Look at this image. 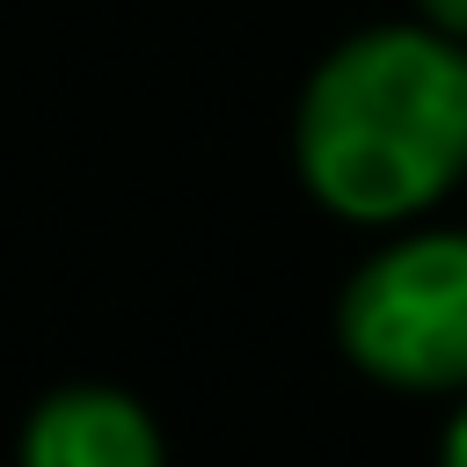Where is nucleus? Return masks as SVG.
Returning a JSON list of instances; mask_svg holds the SVG:
<instances>
[{"mask_svg": "<svg viewBox=\"0 0 467 467\" xmlns=\"http://www.w3.org/2000/svg\"><path fill=\"white\" fill-rule=\"evenodd\" d=\"M438 467H467V394H460V409H452V423H445V445H438Z\"/></svg>", "mask_w": 467, "mask_h": 467, "instance_id": "39448f33", "label": "nucleus"}, {"mask_svg": "<svg viewBox=\"0 0 467 467\" xmlns=\"http://www.w3.org/2000/svg\"><path fill=\"white\" fill-rule=\"evenodd\" d=\"M299 182L358 226H401L467 182V44L431 22L343 36L292 117Z\"/></svg>", "mask_w": 467, "mask_h": 467, "instance_id": "f257e3e1", "label": "nucleus"}, {"mask_svg": "<svg viewBox=\"0 0 467 467\" xmlns=\"http://www.w3.org/2000/svg\"><path fill=\"white\" fill-rule=\"evenodd\" d=\"M22 467H161V431L117 387H58L22 431Z\"/></svg>", "mask_w": 467, "mask_h": 467, "instance_id": "7ed1b4c3", "label": "nucleus"}, {"mask_svg": "<svg viewBox=\"0 0 467 467\" xmlns=\"http://www.w3.org/2000/svg\"><path fill=\"white\" fill-rule=\"evenodd\" d=\"M416 7H423V22H431V29H445V36H460V44H467V0H416Z\"/></svg>", "mask_w": 467, "mask_h": 467, "instance_id": "20e7f679", "label": "nucleus"}, {"mask_svg": "<svg viewBox=\"0 0 467 467\" xmlns=\"http://www.w3.org/2000/svg\"><path fill=\"white\" fill-rule=\"evenodd\" d=\"M358 372L409 394H467V226L387 241L336 299Z\"/></svg>", "mask_w": 467, "mask_h": 467, "instance_id": "f03ea898", "label": "nucleus"}]
</instances>
